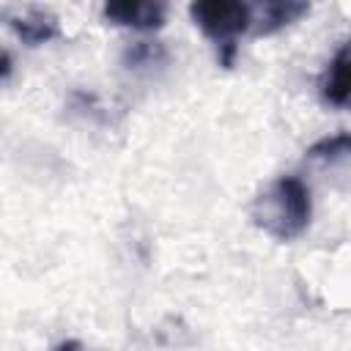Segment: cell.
I'll use <instances>...</instances> for the list:
<instances>
[{
    "label": "cell",
    "mask_w": 351,
    "mask_h": 351,
    "mask_svg": "<svg viewBox=\"0 0 351 351\" xmlns=\"http://www.w3.org/2000/svg\"><path fill=\"white\" fill-rule=\"evenodd\" d=\"M348 93H351V77H348V44H340L326 74L321 82V96L324 101L335 107H348Z\"/></svg>",
    "instance_id": "6"
},
{
    "label": "cell",
    "mask_w": 351,
    "mask_h": 351,
    "mask_svg": "<svg viewBox=\"0 0 351 351\" xmlns=\"http://www.w3.org/2000/svg\"><path fill=\"white\" fill-rule=\"evenodd\" d=\"M104 19L121 27H134V30H156L167 19V5L154 3V0H115L101 8Z\"/></svg>",
    "instance_id": "3"
},
{
    "label": "cell",
    "mask_w": 351,
    "mask_h": 351,
    "mask_svg": "<svg viewBox=\"0 0 351 351\" xmlns=\"http://www.w3.org/2000/svg\"><path fill=\"white\" fill-rule=\"evenodd\" d=\"M250 217L266 236L277 241H293L313 219L310 189L296 176H280L261 195H255L250 203Z\"/></svg>",
    "instance_id": "1"
},
{
    "label": "cell",
    "mask_w": 351,
    "mask_h": 351,
    "mask_svg": "<svg viewBox=\"0 0 351 351\" xmlns=\"http://www.w3.org/2000/svg\"><path fill=\"white\" fill-rule=\"evenodd\" d=\"M310 11V3L304 0H266L252 11V33L255 36H271L291 22L302 19Z\"/></svg>",
    "instance_id": "5"
},
{
    "label": "cell",
    "mask_w": 351,
    "mask_h": 351,
    "mask_svg": "<svg viewBox=\"0 0 351 351\" xmlns=\"http://www.w3.org/2000/svg\"><path fill=\"white\" fill-rule=\"evenodd\" d=\"M5 22L8 27L16 33V38L27 47H38V44H47L52 41L58 33H60V22L52 11L47 8H38V5H30V8H19V11H8L5 14Z\"/></svg>",
    "instance_id": "4"
},
{
    "label": "cell",
    "mask_w": 351,
    "mask_h": 351,
    "mask_svg": "<svg viewBox=\"0 0 351 351\" xmlns=\"http://www.w3.org/2000/svg\"><path fill=\"white\" fill-rule=\"evenodd\" d=\"M348 148H351V134L348 132H337V134L324 137L315 145H310L307 156L310 159H340V156L348 154Z\"/></svg>",
    "instance_id": "7"
},
{
    "label": "cell",
    "mask_w": 351,
    "mask_h": 351,
    "mask_svg": "<svg viewBox=\"0 0 351 351\" xmlns=\"http://www.w3.org/2000/svg\"><path fill=\"white\" fill-rule=\"evenodd\" d=\"M123 58H126L129 69H137V66H151V63L162 60L165 58V49L159 44H151V41H137V44H132L126 49Z\"/></svg>",
    "instance_id": "8"
},
{
    "label": "cell",
    "mask_w": 351,
    "mask_h": 351,
    "mask_svg": "<svg viewBox=\"0 0 351 351\" xmlns=\"http://www.w3.org/2000/svg\"><path fill=\"white\" fill-rule=\"evenodd\" d=\"M55 351H88L80 340H63L60 346H55Z\"/></svg>",
    "instance_id": "10"
},
{
    "label": "cell",
    "mask_w": 351,
    "mask_h": 351,
    "mask_svg": "<svg viewBox=\"0 0 351 351\" xmlns=\"http://www.w3.org/2000/svg\"><path fill=\"white\" fill-rule=\"evenodd\" d=\"M11 69H14V63H11V55L0 49V82H3V80L11 74Z\"/></svg>",
    "instance_id": "9"
},
{
    "label": "cell",
    "mask_w": 351,
    "mask_h": 351,
    "mask_svg": "<svg viewBox=\"0 0 351 351\" xmlns=\"http://www.w3.org/2000/svg\"><path fill=\"white\" fill-rule=\"evenodd\" d=\"M189 16L217 44L219 66L230 69L239 52L236 38L252 25V8L239 0H197L189 5Z\"/></svg>",
    "instance_id": "2"
}]
</instances>
